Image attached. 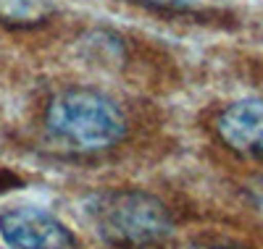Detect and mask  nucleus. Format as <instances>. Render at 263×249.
Wrapping results in <instances>:
<instances>
[{
	"mask_svg": "<svg viewBox=\"0 0 263 249\" xmlns=\"http://www.w3.org/2000/svg\"><path fill=\"white\" fill-rule=\"evenodd\" d=\"M82 220L108 249H161L174 220L166 205L142 189H108L82 199Z\"/></svg>",
	"mask_w": 263,
	"mask_h": 249,
	"instance_id": "1",
	"label": "nucleus"
},
{
	"mask_svg": "<svg viewBox=\"0 0 263 249\" xmlns=\"http://www.w3.org/2000/svg\"><path fill=\"white\" fill-rule=\"evenodd\" d=\"M45 131L71 152H103L124 139L126 116L121 105L92 87L61 89L48 102Z\"/></svg>",
	"mask_w": 263,
	"mask_h": 249,
	"instance_id": "2",
	"label": "nucleus"
},
{
	"mask_svg": "<svg viewBox=\"0 0 263 249\" xmlns=\"http://www.w3.org/2000/svg\"><path fill=\"white\" fill-rule=\"evenodd\" d=\"M0 241L6 249H77V234L55 213L37 205H16L0 213Z\"/></svg>",
	"mask_w": 263,
	"mask_h": 249,
	"instance_id": "3",
	"label": "nucleus"
},
{
	"mask_svg": "<svg viewBox=\"0 0 263 249\" xmlns=\"http://www.w3.org/2000/svg\"><path fill=\"white\" fill-rule=\"evenodd\" d=\"M216 134L237 155L263 160V97L229 102L216 118Z\"/></svg>",
	"mask_w": 263,
	"mask_h": 249,
	"instance_id": "4",
	"label": "nucleus"
},
{
	"mask_svg": "<svg viewBox=\"0 0 263 249\" xmlns=\"http://www.w3.org/2000/svg\"><path fill=\"white\" fill-rule=\"evenodd\" d=\"M50 8V0H0V21L11 27H32L45 21Z\"/></svg>",
	"mask_w": 263,
	"mask_h": 249,
	"instance_id": "5",
	"label": "nucleus"
},
{
	"mask_svg": "<svg viewBox=\"0 0 263 249\" xmlns=\"http://www.w3.org/2000/svg\"><path fill=\"white\" fill-rule=\"evenodd\" d=\"M156 3L168 6V8H200V6L216 3V0H156Z\"/></svg>",
	"mask_w": 263,
	"mask_h": 249,
	"instance_id": "6",
	"label": "nucleus"
},
{
	"mask_svg": "<svg viewBox=\"0 0 263 249\" xmlns=\"http://www.w3.org/2000/svg\"><path fill=\"white\" fill-rule=\"evenodd\" d=\"M190 249H234V246H221V244H195Z\"/></svg>",
	"mask_w": 263,
	"mask_h": 249,
	"instance_id": "7",
	"label": "nucleus"
},
{
	"mask_svg": "<svg viewBox=\"0 0 263 249\" xmlns=\"http://www.w3.org/2000/svg\"><path fill=\"white\" fill-rule=\"evenodd\" d=\"M255 192H258V197H255V202H258V205H260V210H263V184H260V186H258Z\"/></svg>",
	"mask_w": 263,
	"mask_h": 249,
	"instance_id": "8",
	"label": "nucleus"
}]
</instances>
